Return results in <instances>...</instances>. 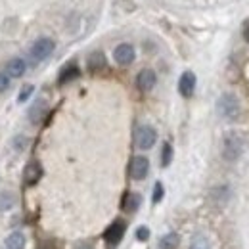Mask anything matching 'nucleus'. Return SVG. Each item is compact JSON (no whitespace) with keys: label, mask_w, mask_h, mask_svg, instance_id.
<instances>
[{"label":"nucleus","mask_w":249,"mask_h":249,"mask_svg":"<svg viewBox=\"0 0 249 249\" xmlns=\"http://www.w3.org/2000/svg\"><path fill=\"white\" fill-rule=\"evenodd\" d=\"M217 109L220 113V117L228 119V121H234L238 115H240V102L234 94H222L218 98Z\"/></svg>","instance_id":"obj_1"},{"label":"nucleus","mask_w":249,"mask_h":249,"mask_svg":"<svg viewBox=\"0 0 249 249\" xmlns=\"http://www.w3.org/2000/svg\"><path fill=\"white\" fill-rule=\"evenodd\" d=\"M244 152V140L238 132H230L222 144V156L226 161H236Z\"/></svg>","instance_id":"obj_2"},{"label":"nucleus","mask_w":249,"mask_h":249,"mask_svg":"<svg viewBox=\"0 0 249 249\" xmlns=\"http://www.w3.org/2000/svg\"><path fill=\"white\" fill-rule=\"evenodd\" d=\"M54 48H56L54 40L48 38V36H42V38L35 40V44L31 46V58L35 62H42L54 52Z\"/></svg>","instance_id":"obj_3"},{"label":"nucleus","mask_w":249,"mask_h":249,"mask_svg":"<svg viewBox=\"0 0 249 249\" xmlns=\"http://www.w3.org/2000/svg\"><path fill=\"white\" fill-rule=\"evenodd\" d=\"M156 140H157V132L152 126L144 124V126H138V128H136L134 142H136V146H138L140 150H150V148L156 144Z\"/></svg>","instance_id":"obj_4"},{"label":"nucleus","mask_w":249,"mask_h":249,"mask_svg":"<svg viewBox=\"0 0 249 249\" xmlns=\"http://www.w3.org/2000/svg\"><path fill=\"white\" fill-rule=\"evenodd\" d=\"M128 171H130V177L134 180H142V178H146V175L150 171V161L144 156H136L130 161V169Z\"/></svg>","instance_id":"obj_5"},{"label":"nucleus","mask_w":249,"mask_h":249,"mask_svg":"<svg viewBox=\"0 0 249 249\" xmlns=\"http://www.w3.org/2000/svg\"><path fill=\"white\" fill-rule=\"evenodd\" d=\"M124 236V222L123 220H115L107 230H106V234H104V238H106V242H107V246L109 248H115L121 240H123Z\"/></svg>","instance_id":"obj_6"},{"label":"nucleus","mask_w":249,"mask_h":249,"mask_svg":"<svg viewBox=\"0 0 249 249\" xmlns=\"http://www.w3.org/2000/svg\"><path fill=\"white\" fill-rule=\"evenodd\" d=\"M156 83H157V77L152 69H142V71L138 73V77H136V85H138V89L144 90V92L152 90V89L156 87Z\"/></svg>","instance_id":"obj_7"},{"label":"nucleus","mask_w":249,"mask_h":249,"mask_svg":"<svg viewBox=\"0 0 249 249\" xmlns=\"http://www.w3.org/2000/svg\"><path fill=\"white\" fill-rule=\"evenodd\" d=\"M196 90V75L192 71H186L180 75V81H178V92L182 94L184 98H192V94Z\"/></svg>","instance_id":"obj_8"},{"label":"nucleus","mask_w":249,"mask_h":249,"mask_svg":"<svg viewBox=\"0 0 249 249\" xmlns=\"http://www.w3.org/2000/svg\"><path fill=\"white\" fill-rule=\"evenodd\" d=\"M113 58L119 65H130L134 62V48L130 44H119L113 52Z\"/></svg>","instance_id":"obj_9"},{"label":"nucleus","mask_w":249,"mask_h":249,"mask_svg":"<svg viewBox=\"0 0 249 249\" xmlns=\"http://www.w3.org/2000/svg\"><path fill=\"white\" fill-rule=\"evenodd\" d=\"M40 175H42V169H40V165L36 163V161H31L27 167H25V173H23V178H25V184H36L38 182V178H40Z\"/></svg>","instance_id":"obj_10"},{"label":"nucleus","mask_w":249,"mask_h":249,"mask_svg":"<svg viewBox=\"0 0 249 249\" xmlns=\"http://www.w3.org/2000/svg\"><path fill=\"white\" fill-rule=\"evenodd\" d=\"M25 62L21 60V58H14V60H10V62L6 63V73H8V77H14V79H18V77H21L23 73H25Z\"/></svg>","instance_id":"obj_11"},{"label":"nucleus","mask_w":249,"mask_h":249,"mask_svg":"<svg viewBox=\"0 0 249 249\" xmlns=\"http://www.w3.org/2000/svg\"><path fill=\"white\" fill-rule=\"evenodd\" d=\"M6 249H25V236L19 232H14L6 238Z\"/></svg>","instance_id":"obj_12"},{"label":"nucleus","mask_w":249,"mask_h":249,"mask_svg":"<svg viewBox=\"0 0 249 249\" xmlns=\"http://www.w3.org/2000/svg\"><path fill=\"white\" fill-rule=\"evenodd\" d=\"M77 77H79V67H77L75 63L65 65L63 71L60 73V85H65V83H69V81H73V79H77Z\"/></svg>","instance_id":"obj_13"},{"label":"nucleus","mask_w":249,"mask_h":249,"mask_svg":"<svg viewBox=\"0 0 249 249\" xmlns=\"http://www.w3.org/2000/svg\"><path fill=\"white\" fill-rule=\"evenodd\" d=\"M178 246H180V238H178V234H175V232L163 236L161 242H159V248L161 249H177Z\"/></svg>","instance_id":"obj_14"},{"label":"nucleus","mask_w":249,"mask_h":249,"mask_svg":"<svg viewBox=\"0 0 249 249\" xmlns=\"http://www.w3.org/2000/svg\"><path fill=\"white\" fill-rule=\"evenodd\" d=\"M44 113H46V104H44V102H36V104L31 107V111H29V119H31V123L36 124L42 117H44Z\"/></svg>","instance_id":"obj_15"},{"label":"nucleus","mask_w":249,"mask_h":249,"mask_svg":"<svg viewBox=\"0 0 249 249\" xmlns=\"http://www.w3.org/2000/svg\"><path fill=\"white\" fill-rule=\"evenodd\" d=\"M102 67H106V56L102 52H92L89 58V69L90 71H100Z\"/></svg>","instance_id":"obj_16"},{"label":"nucleus","mask_w":249,"mask_h":249,"mask_svg":"<svg viewBox=\"0 0 249 249\" xmlns=\"http://www.w3.org/2000/svg\"><path fill=\"white\" fill-rule=\"evenodd\" d=\"M138 205H140V196H136V194H126V196H124V199H123L124 211L132 213V211L138 209Z\"/></svg>","instance_id":"obj_17"},{"label":"nucleus","mask_w":249,"mask_h":249,"mask_svg":"<svg viewBox=\"0 0 249 249\" xmlns=\"http://www.w3.org/2000/svg\"><path fill=\"white\" fill-rule=\"evenodd\" d=\"M190 249H211V242H209V238H207V236L197 234V236H194V238H192V242H190Z\"/></svg>","instance_id":"obj_18"},{"label":"nucleus","mask_w":249,"mask_h":249,"mask_svg":"<svg viewBox=\"0 0 249 249\" xmlns=\"http://www.w3.org/2000/svg\"><path fill=\"white\" fill-rule=\"evenodd\" d=\"M171 161H173V146L169 142H165L163 144V154H161V165L163 167H169Z\"/></svg>","instance_id":"obj_19"},{"label":"nucleus","mask_w":249,"mask_h":249,"mask_svg":"<svg viewBox=\"0 0 249 249\" xmlns=\"http://www.w3.org/2000/svg\"><path fill=\"white\" fill-rule=\"evenodd\" d=\"M31 94H33V87L31 85H27V87H23V89H21V92H19V96H18V100H19V102H25Z\"/></svg>","instance_id":"obj_20"},{"label":"nucleus","mask_w":249,"mask_h":249,"mask_svg":"<svg viewBox=\"0 0 249 249\" xmlns=\"http://www.w3.org/2000/svg\"><path fill=\"white\" fill-rule=\"evenodd\" d=\"M136 238H138L140 242H146V240L150 238V230H148L146 226H142V228H138V230H136Z\"/></svg>","instance_id":"obj_21"},{"label":"nucleus","mask_w":249,"mask_h":249,"mask_svg":"<svg viewBox=\"0 0 249 249\" xmlns=\"http://www.w3.org/2000/svg\"><path fill=\"white\" fill-rule=\"evenodd\" d=\"M161 197H163V186H161V182H157L154 188V203L161 201Z\"/></svg>","instance_id":"obj_22"},{"label":"nucleus","mask_w":249,"mask_h":249,"mask_svg":"<svg viewBox=\"0 0 249 249\" xmlns=\"http://www.w3.org/2000/svg\"><path fill=\"white\" fill-rule=\"evenodd\" d=\"M8 87H10V79H8V75L0 73V92H4Z\"/></svg>","instance_id":"obj_23"},{"label":"nucleus","mask_w":249,"mask_h":249,"mask_svg":"<svg viewBox=\"0 0 249 249\" xmlns=\"http://www.w3.org/2000/svg\"><path fill=\"white\" fill-rule=\"evenodd\" d=\"M27 142H29L27 138H18V140H16V148H18V150H21V148H25V146H27Z\"/></svg>","instance_id":"obj_24"},{"label":"nucleus","mask_w":249,"mask_h":249,"mask_svg":"<svg viewBox=\"0 0 249 249\" xmlns=\"http://www.w3.org/2000/svg\"><path fill=\"white\" fill-rule=\"evenodd\" d=\"M75 249H92V246H90V244H79Z\"/></svg>","instance_id":"obj_25"}]
</instances>
